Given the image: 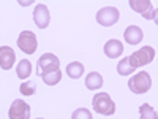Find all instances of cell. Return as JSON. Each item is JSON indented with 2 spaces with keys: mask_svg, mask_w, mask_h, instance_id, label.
Segmentation results:
<instances>
[{
  "mask_svg": "<svg viewBox=\"0 0 158 119\" xmlns=\"http://www.w3.org/2000/svg\"><path fill=\"white\" fill-rule=\"evenodd\" d=\"M92 107L98 114H103V116H112L115 113V103L106 92L95 94L94 100H92Z\"/></svg>",
  "mask_w": 158,
  "mask_h": 119,
  "instance_id": "cell-1",
  "label": "cell"
},
{
  "mask_svg": "<svg viewBox=\"0 0 158 119\" xmlns=\"http://www.w3.org/2000/svg\"><path fill=\"white\" fill-rule=\"evenodd\" d=\"M128 87L133 94H138V95L146 94L152 87V78L147 72H139L128 81Z\"/></svg>",
  "mask_w": 158,
  "mask_h": 119,
  "instance_id": "cell-2",
  "label": "cell"
},
{
  "mask_svg": "<svg viewBox=\"0 0 158 119\" xmlns=\"http://www.w3.org/2000/svg\"><path fill=\"white\" fill-rule=\"evenodd\" d=\"M155 59V49L152 46H142L139 51H135L133 54L128 57L131 67L135 70L139 68V67H144V65L150 64L152 60Z\"/></svg>",
  "mask_w": 158,
  "mask_h": 119,
  "instance_id": "cell-3",
  "label": "cell"
},
{
  "mask_svg": "<svg viewBox=\"0 0 158 119\" xmlns=\"http://www.w3.org/2000/svg\"><path fill=\"white\" fill-rule=\"evenodd\" d=\"M60 67V60L56 54L52 52H46L41 57L38 59V64H36V75L38 76H43L49 72H54Z\"/></svg>",
  "mask_w": 158,
  "mask_h": 119,
  "instance_id": "cell-4",
  "label": "cell"
},
{
  "mask_svg": "<svg viewBox=\"0 0 158 119\" xmlns=\"http://www.w3.org/2000/svg\"><path fill=\"white\" fill-rule=\"evenodd\" d=\"M18 46L22 52L25 54H33L36 51V46H38V40H36V35L30 30H24L19 33L18 37Z\"/></svg>",
  "mask_w": 158,
  "mask_h": 119,
  "instance_id": "cell-5",
  "label": "cell"
},
{
  "mask_svg": "<svg viewBox=\"0 0 158 119\" xmlns=\"http://www.w3.org/2000/svg\"><path fill=\"white\" fill-rule=\"evenodd\" d=\"M118 18H120V13H118V10L115 7H104L97 13V22L100 25H103V27L114 25L118 21Z\"/></svg>",
  "mask_w": 158,
  "mask_h": 119,
  "instance_id": "cell-6",
  "label": "cell"
},
{
  "mask_svg": "<svg viewBox=\"0 0 158 119\" xmlns=\"http://www.w3.org/2000/svg\"><path fill=\"white\" fill-rule=\"evenodd\" d=\"M8 117L10 119H30V105L21 99L15 100L8 110Z\"/></svg>",
  "mask_w": 158,
  "mask_h": 119,
  "instance_id": "cell-7",
  "label": "cell"
},
{
  "mask_svg": "<svg viewBox=\"0 0 158 119\" xmlns=\"http://www.w3.org/2000/svg\"><path fill=\"white\" fill-rule=\"evenodd\" d=\"M128 3L136 13H141L146 19H155V8L152 7L150 0H130Z\"/></svg>",
  "mask_w": 158,
  "mask_h": 119,
  "instance_id": "cell-8",
  "label": "cell"
},
{
  "mask_svg": "<svg viewBox=\"0 0 158 119\" xmlns=\"http://www.w3.org/2000/svg\"><path fill=\"white\" fill-rule=\"evenodd\" d=\"M49 19H51V16H49L48 7L43 5V3H38L33 10V21L36 24V27L38 29H46L49 25Z\"/></svg>",
  "mask_w": 158,
  "mask_h": 119,
  "instance_id": "cell-9",
  "label": "cell"
},
{
  "mask_svg": "<svg viewBox=\"0 0 158 119\" xmlns=\"http://www.w3.org/2000/svg\"><path fill=\"white\" fill-rule=\"evenodd\" d=\"M16 60V54L10 46H0V68L10 70L13 68V64Z\"/></svg>",
  "mask_w": 158,
  "mask_h": 119,
  "instance_id": "cell-10",
  "label": "cell"
},
{
  "mask_svg": "<svg viewBox=\"0 0 158 119\" xmlns=\"http://www.w3.org/2000/svg\"><path fill=\"white\" fill-rule=\"evenodd\" d=\"M142 37H144V32L141 27L138 25H130V27L125 29L123 32V38L128 45H138L142 42Z\"/></svg>",
  "mask_w": 158,
  "mask_h": 119,
  "instance_id": "cell-11",
  "label": "cell"
},
{
  "mask_svg": "<svg viewBox=\"0 0 158 119\" xmlns=\"http://www.w3.org/2000/svg\"><path fill=\"white\" fill-rule=\"evenodd\" d=\"M123 52V45L118 42V40H109V42L104 45V54L109 59H115L118 56H122Z\"/></svg>",
  "mask_w": 158,
  "mask_h": 119,
  "instance_id": "cell-12",
  "label": "cell"
},
{
  "mask_svg": "<svg viewBox=\"0 0 158 119\" xmlns=\"http://www.w3.org/2000/svg\"><path fill=\"white\" fill-rule=\"evenodd\" d=\"M103 76L98 73V72H92V73H89L87 75V78H85V87L89 89V90H97V89H100L101 86H103Z\"/></svg>",
  "mask_w": 158,
  "mask_h": 119,
  "instance_id": "cell-13",
  "label": "cell"
},
{
  "mask_svg": "<svg viewBox=\"0 0 158 119\" xmlns=\"http://www.w3.org/2000/svg\"><path fill=\"white\" fill-rule=\"evenodd\" d=\"M67 75L71 79H77L84 75V65L81 62H71L67 65Z\"/></svg>",
  "mask_w": 158,
  "mask_h": 119,
  "instance_id": "cell-14",
  "label": "cell"
},
{
  "mask_svg": "<svg viewBox=\"0 0 158 119\" xmlns=\"http://www.w3.org/2000/svg\"><path fill=\"white\" fill-rule=\"evenodd\" d=\"M16 73H18V78H21V79H27V78L30 76V73H32V64H30V60L22 59V60L18 64Z\"/></svg>",
  "mask_w": 158,
  "mask_h": 119,
  "instance_id": "cell-15",
  "label": "cell"
},
{
  "mask_svg": "<svg viewBox=\"0 0 158 119\" xmlns=\"http://www.w3.org/2000/svg\"><path fill=\"white\" fill-rule=\"evenodd\" d=\"M41 79L44 81V84H48V86H56L60 79H62V72H60V68H57V70H54V72H49V73L43 75Z\"/></svg>",
  "mask_w": 158,
  "mask_h": 119,
  "instance_id": "cell-16",
  "label": "cell"
},
{
  "mask_svg": "<svg viewBox=\"0 0 158 119\" xmlns=\"http://www.w3.org/2000/svg\"><path fill=\"white\" fill-rule=\"evenodd\" d=\"M133 72H135V68L131 67V64H130L128 57L122 59L120 62L117 64V73H118V75H122V76H127V75H131Z\"/></svg>",
  "mask_w": 158,
  "mask_h": 119,
  "instance_id": "cell-17",
  "label": "cell"
},
{
  "mask_svg": "<svg viewBox=\"0 0 158 119\" xmlns=\"http://www.w3.org/2000/svg\"><path fill=\"white\" fill-rule=\"evenodd\" d=\"M139 114H141V117H142V119H158L156 111L150 107L149 103L141 105V107H139Z\"/></svg>",
  "mask_w": 158,
  "mask_h": 119,
  "instance_id": "cell-18",
  "label": "cell"
},
{
  "mask_svg": "<svg viewBox=\"0 0 158 119\" xmlns=\"http://www.w3.org/2000/svg\"><path fill=\"white\" fill-rule=\"evenodd\" d=\"M35 90H36V84L33 81H24L19 86V92L22 95H33Z\"/></svg>",
  "mask_w": 158,
  "mask_h": 119,
  "instance_id": "cell-19",
  "label": "cell"
},
{
  "mask_svg": "<svg viewBox=\"0 0 158 119\" xmlns=\"http://www.w3.org/2000/svg\"><path fill=\"white\" fill-rule=\"evenodd\" d=\"M71 119H92V113L87 108H77L71 114Z\"/></svg>",
  "mask_w": 158,
  "mask_h": 119,
  "instance_id": "cell-20",
  "label": "cell"
},
{
  "mask_svg": "<svg viewBox=\"0 0 158 119\" xmlns=\"http://www.w3.org/2000/svg\"><path fill=\"white\" fill-rule=\"evenodd\" d=\"M36 119H43V117H36Z\"/></svg>",
  "mask_w": 158,
  "mask_h": 119,
  "instance_id": "cell-21",
  "label": "cell"
}]
</instances>
